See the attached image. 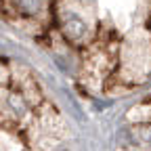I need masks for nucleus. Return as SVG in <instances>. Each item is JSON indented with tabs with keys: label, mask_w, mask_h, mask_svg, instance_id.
<instances>
[{
	"label": "nucleus",
	"mask_w": 151,
	"mask_h": 151,
	"mask_svg": "<svg viewBox=\"0 0 151 151\" xmlns=\"http://www.w3.org/2000/svg\"><path fill=\"white\" fill-rule=\"evenodd\" d=\"M50 32L71 50H84L101 32L97 4L90 0H55Z\"/></svg>",
	"instance_id": "obj_1"
},
{
	"label": "nucleus",
	"mask_w": 151,
	"mask_h": 151,
	"mask_svg": "<svg viewBox=\"0 0 151 151\" xmlns=\"http://www.w3.org/2000/svg\"><path fill=\"white\" fill-rule=\"evenodd\" d=\"M151 76V29L139 27L128 32L120 40V55H118V69L109 78L105 88L109 84L124 86V90H130L134 86H141Z\"/></svg>",
	"instance_id": "obj_2"
},
{
	"label": "nucleus",
	"mask_w": 151,
	"mask_h": 151,
	"mask_svg": "<svg viewBox=\"0 0 151 151\" xmlns=\"http://www.w3.org/2000/svg\"><path fill=\"white\" fill-rule=\"evenodd\" d=\"M120 40L116 29H103L90 46L80 50V71L78 78L88 88H105L109 78L118 69V55H120Z\"/></svg>",
	"instance_id": "obj_3"
},
{
	"label": "nucleus",
	"mask_w": 151,
	"mask_h": 151,
	"mask_svg": "<svg viewBox=\"0 0 151 151\" xmlns=\"http://www.w3.org/2000/svg\"><path fill=\"white\" fill-rule=\"evenodd\" d=\"M0 15L27 36H44L52 29L55 0H0Z\"/></svg>",
	"instance_id": "obj_4"
},
{
	"label": "nucleus",
	"mask_w": 151,
	"mask_h": 151,
	"mask_svg": "<svg viewBox=\"0 0 151 151\" xmlns=\"http://www.w3.org/2000/svg\"><path fill=\"white\" fill-rule=\"evenodd\" d=\"M34 116L36 107L19 86L6 82L0 88V130L23 137V132L34 122Z\"/></svg>",
	"instance_id": "obj_5"
},
{
	"label": "nucleus",
	"mask_w": 151,
	"mask_h": 151,
	"mask_svg": "<svg viewBox=\"0 0 151 151\" xmlns=\"http://www.w3.org/2000/svg\"><path fill=\"white\" fill-rule=\"evenodd\" d=\"M128 139H130L132 149L151 151V122H147V124H130Z\"/></svg>",
	"instance_id": "obj_6"
},
{
	"label": "nucleus",
	"mask_w": 151,
	"mask_h": 151,
	"mask_svg": "<svg viewBox=\"0 0 151 151\" xmlns=\"http://www.w3.org/2000/svg\"><path fill=\"white\" fill-rule=\"evenodd\" d=\"M11 78V67H4V65H0V88H2Z\"/></svg>",
	"instance_id": "obj_7"
}]
</instances>
